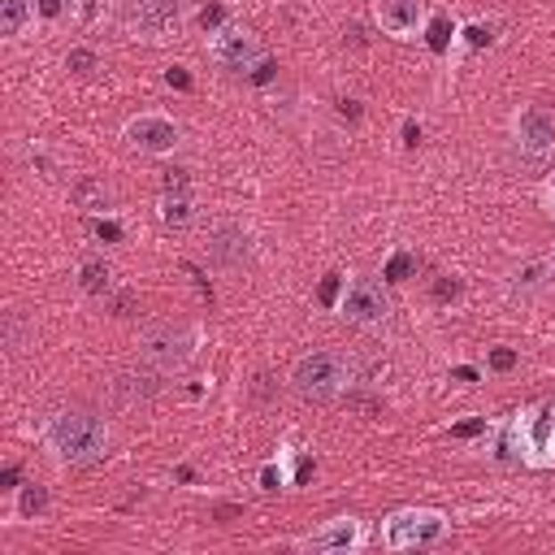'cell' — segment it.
<instances>
[{
  "label": "cell",
  "instance_id": "obj_7",
  "mask_svg": "<svg viewBox=\"0 0 555 555\" xmlns=\"http://www.w3.org/2000/svg\"><path fill=\"white\" fill-rule=\"evenodd\" d=\"M208 57L226 69H252L261 61V44H257V35L248 31V27L226 22L222 31L208 35Z\"/></svg>",
  "mask_w": 555,
  "mask_h": 555
},
{
  "label": "cell",
  "instance_id": "obj_28",
  "mask_svg": "<svg viewBox=\"0 0 555 555\" xmlns=\"http://www.w3.org/2000/svg\"><path fill=\"white\" fill-rule=\"evenodd\" d=\"M273 74H278V61H269V57H261L257 66L248 69V78H252L257 87H265V83H273Z\"/></svg>",
  "mask_w": 555,
  "mask_h": 555
},
{
  "label": "cell",
  "instance_id": "obj_21",
  "mask_svg": "<svg viewBox=\"0 0 555 555\" xmlns=\"http://www.w3.org/2000/svg\"><path fill=\"white\" fill-rule=\"evenodd\" d=\"M425 39H429V53H434V57H443V53L452 48V39H456V27H452L447 18H434V22H429V35H425Z\"/></svg>",
  "mask_w": 555,
  "mask_h": 555
},
{
  "label": "cell",
  "instance_id": "obj_23",
  "mask_svg": "<svg viewBox=\"0 0 555 555\" xmlns=\"http://www.w3.org/2000/svg\"><path fill=\"white\" fill-rule=\"evenodd\" d=\"M412 269H417L412 252H395L391 261H387V282H408V278H412Z\"/></svg>",
  "mask_w": 555,
  "mask_h": 555
},
{
  "label": "cell",
  "instance_id": "obj_40",
  "mask_svg": "<svg viewBox=\"0 0 555 555\" xmlns=\"http://www.w3.org/2000/svg\"><path fill=\"white\" fill-rule=\"evenodd\" d=\"M456 378H460V382H477V369H473V364H460Z\"/></svg>",
  "mask_w": 555,
  "mask_h": 555
},
{
  "label": "cell",
  "instance_id": "obj_20",
  "mask_svg": "<svg viewBox=\"0 0 555 555\" xmlns=\"http://www.w3.org/2000/svg\"><path fill=\"white\" fill-rule=\"evenodd\" d=\"M66 69H69V74H78V78L96 74V69H100L96 48H69V53H66Z\"/></svg>",
  "mask_w": 555,
  "mask_h": 555
},
{
  "label": "cell",
  "instance_id": "obj_38",
  "mask_svg": "<svg viewBox=\"0 0 555 555\" xmlns=\"http://www.w3.org/2000/svg\"><path fill=\"white\" fill-rule=\"evenodd\" d=\"M0 486H4V490H13V486H18V464H9V469L0 473Z\"/></svg>",
  "mask_w": 555,
  "mask_h": 555
},
{
  "label": "cell",
  "instance_id": "obj_6",
  "mask_svg": "<svg viewBox=\"0 0 555 555\" xmlns=\"http://www.w3.org/2000/svg\"><path fill=\"white\" fill-rule=\"evenodd\" d=\"M192 356H196V330L192 326H152L143 334V360L161 373L183 369Z\"/></svg>",
  "mask_w": 555,
  "mask_h": 555
},
{
  "label": "cell",
  "instance_id": "obj_34",
  "mask_svg": "<svg viewBox=\"0 0 555 555\" xmlns=\"http://www.w3.org/2000/svg\"><path fill=\"white\" fill-rule=\"evenodd\" d=\"M460 291H464V287H460L456 278H443V282H434V295H438V299H456Z\"/></svg>",
  "mask_w": 555,
  "mask_h": 555
},
{
  "label": "cell",
  "instance_id": "obj_13",
  "mask_svg": "<svg viewBox=\"0 0 555 555\" xmlns=\"http://www.w3.org/2000/svg\"><path fill=\"white\" fill-rule=\"evenodd\" d=\"M208 257H213L217 265H226V269L230 265H239L243 257H248V234H243L239 226H226V222L213 226L208 230Z\"/></svg>",
  "mask_w": 555,
  "mask_h": 555
},
{
  "label": "cell",
  "instance_id": "obj_26",
  "mask_svg": "<svg viewBox=\"0 0 555 555\" xmlns=\"http://www.w3.org/2000/svg\"><path fill=\"white\" fill-rule=\"evenodd\" d=\"M161 187L165 192H187V187H192V174L178 169V165H169V169H161Z\"/></svg>",
  "mask_w": 555,
  "mask_h": 555
},
{
  "label": "cell",
  "instance_id": "obj_1",
  "mask_svg": "<svg viewBox=\"0 0 555 555\" xmlns=\"http://www.w3.org/2000/svg\"><path fill=\"white\" fill-rule=\"evenodd\" d=\"M44 443L48 452L61 460L66 469H92L109 456V425L100 421L96 412H83V408H66V412H53L44 425Z\"/></svg>",
  "mask_w": 555,
  "mask_h": 555
},
{
  "label": "cell",
  "instance_id": "obj_37",
  "mask_svg": "<svg viewBox=\"0 0 555 555\" xmlns=\"http://www.w3.org/2000/svg\"><path fill=\"white\" fill-rule=\"evenodd\" d=\"M61 9H66V0H39V13H44V18H57Z\"/></svg>",
  "mask_w": 555,
  "mask_h": 555
},
{
  "label": "cell",
  "instance_id": "obj_42",
  "mask_svg": "<svg viewBox=\"0 0 555 555\" xmlns=\"http://www.w3.org/2000/svg\"><path fill=\"white\" fill-rule=\"evenodd\" d=\"M547 265H551V269H555V252H551V261H547Z\"/></svg>",
  "mask_w": 555,
  "mask_h": 555
},
{
  "label": "cell",
  "instance_id": "obj_41",
  "mask_svg": "<svg viewBox=\"0 0 555 555\" xmlns=\"http://www.w3.org/2000/svg\"><path fill=\"white\" fill-rule=\"evenodd\" d=\"M543 196H547V204H551V213H555V174L547 178V192H543Z\"/></svg>",
  "mask_w": 555,
  "mask_h": 555
},
{
  "label": "cell",
  "instance_id": "obj_11",
  "mask_svg": "<svg viewBox=\"0 0 555 555\" xmlns=\"http://www.w3.org/2000/svg\"><path fill=\"white\" fill-rule=\"evenodd\" d=\"M517 143L525 157H551L555 152V118L547 109H521L517 113Z\"/></svg>",
  "mask_w": 555,
  "mask_h": 555
},
{
  "label": "cell",
  "instance_id": "obj_15",
  "mask_svg": "<svg viewBox=\"0 0 555 555\" xmlns=\"http://www.w3.org/2000/svg\"><path fill=\"white\" fill-rule=\"evenodd\" d=\"M69 204L78 208V213H92V217H104L109 208H113V192L100 183V178H78L74 187H69Z\"/></svg>",
  "mask_w": 555,
  "mask_h": 555
},
{
  "label": "cell",
  "instance_id": "obj_14",
  "mask_svg": "<svg viewBox=\"0 0 555 555\" xmlns=\"http://www.w3.org/2000/svg\"><path fill=\"white\" fill-rule=\"evenodd\" d=\"M157 391H161V382H157L152 373H118V378H113V399H118L122 408L148 404V399H157Z\"/></svg>",
  "mask_w": 555,
  "mask_h": 555
},
{
  "label": "cell",
  "instance_id": "obj_10",
  "mask_svg": "<svg viewBox=\"0 0 555 555\" xmlns=\"http://www.w3.org/2000/svg\"><path fill=\"white\" fill-rule=\"evenodd\" d=\"M178 0H127V22L143 39H161L169 27H178Z\"/></svg>",
  "mask_w": 555,
  "mask_h": 555
},
{
  "label": "cell",
  "instance_id": "obj_17",
  "mask_svg": "<svg viewBox=\"0 0 555 555\" xmlns=\"http://www.w3.org/2000/svg\"><path fill=\"white\" fill-rule=\"evenodd\" d=\"M78 287L87 295H104L113 287V265L104 261V257H87V261L78 265Z\"/></svg>",
  "mask_w": 555,
  "mask_h": 555
},
{
  "label": "cell",
  "instance_id": "obj_2",
  "mask_svg": "<svg viewBox=\"0 0 555 555\" xmlns=\"http://www.w3.org/2000/svg\"><path fill=\"white\" fill-rule=\"evenodd\" d=\"M352 382V364L339 352H308L295 360L291 369V391L308 404H326Z\"/></svg>",
  "mask_w": 555,
  "mask_h": 555
},
{
  "label": "cell",
  "instance_id": "obj_18",
  "mask_svg": "<svg viewBox=\"0 0 555 555\" xmlns=\"http://www.w3.org/2000/svg\"><path fill=\"white\" fill-rule=\"evenodd\" d=\"M27 22H31V0H0V35L4 39H18Z\"/></svg>",
  "mask_w": 555,
  "mask_h": 555
},
{
  "label": "cell",
  "instance_id": "obj_4",
  "mask_svg": "<svg viewBox=\"0 0 555 555\" xmlns=\"http://www.w3.org/2000/svg\"><path fill=\"white\" fill-rule=\"evenodd\" d=\"M508 434H512L517 460L538 464V469H555V404L521 412L517 421L508 425Z\"/></svg>",
  "mask_w": 555,
  "mask_h": 555
},
{
  "label": "cell",
  "instance_id": "obj_12",
  "mask_svg": "<svg viewBox=\"0 0 555 555\" xmlns=\"http://www.w3.org/2000/svg\"><path fill=\"white\" fill-rule=\"evenodd\" d=\"M373 18L395 39H412L425 22V0H373Z\"/></svg>",
  "mask_w": 555,
  "mask_h": 555
},
{
  "label": "cell",
  "instance_id": "obj_36",
  "mask_svg": "<svg viewBox=\"0 0 555 555\" xmlns=\"http://www.w3.org/2000/svg\"><path fill=\"white\" fill-rule=\"evenodd\" d=\"M404 143H408V148L421 143V127H417V122H404Z\"/></svg>",
  "mask_w": 555,
  "mask_h": 555
},
{
  "label": "cell",
  "instance_id": "obj_22",
  "mask_svg": "<svg viewBox=\"0 0 555 555\" xmlns=\"http://www.w3.org/2000/svg\"><path fill=\"white\" fill-rule=\"evenodd\" d=\"M547 269H551V265H543V261H534V265H525V269H517V273H512V291H538Z\"/></svg>",
  "mask_w": 555,
  "mask_h": 555
},
{
  "label": "cell",
  "instance_id": "obj_39",
  "mask_svg": "<svg viewBox=\"0 0 555 555\" xmlns=\"http://www.w3.org/2000/svg\"><path fill=\"white\" fill-rule=\"evenodd\" d=\"M347 44H352V48H364V31H360L356 22L347 27Z\"/></svg>",
  "mask_w": 555,
  "mask_h": 555
},
{
  "label": "cell",
  "instance_id": "obj_9",
  "mask_svg": "<svg viewBox=\"0 0 555 555\" xmlns=\"http://www.w3.org/2000/svg\"><path fill=\"white\" fill-rule=\"evenodd\" d=\"M364 543H369V529L356 517H334V521H326L322 529H313L304 538L308 551H360Z\"/></svg>",
  "mask_w": 555,
  "mask_h": 555
},
{
  "label": "cell",
  "instance_id": "obj_29",
  "mask_svg": "<svg viewBox=\"0 0 555 555\" xmlns=\"http://www.w3.org/2000/svg\"><path fill=\"white\" fill-rule=\"evenodd\" d=\"M490 369H494V373L517 369V352H512V347H494V352H490Z\"/></svg>",
  "mask_w": 555,
  "mask_h": 555
},
{
  "label": "cell",
  "instance_id": "obj_32",
  "mask_svg": "<svg viewBox=\"0 0 555 555\" xmlns=\"http://www.w3.org/2000/svg\"><path fill=\"white\" fill-rule=\"evenodd\" d=\"M282 482H287V477H282V469H278V464H265V469H261V486L265 490H282Z\"/></svg>",
  "mask_w": 555,
  "mask_h": 555
},
{
  "label": "cell",
  "instance_id": "obj_27",
  "mask_svg": "<svg viewBox=\"0 0 555 555\" xmlns=\"http://www.w3.org/2000/svg\"><path fill=\"white\" fill-rule=\"evenodd\" d=\"M200 27L208 35L222 31V27H226V9H222V4H204V9H200Z\"/></svg>",
  "mask_w": 555,
  "mask_h": 555
},
{
  "label": "cell",
  "instance_id": "obj_25",
  "mask_svg": "<svg viewBox=\"0 0 555 555\" xmlns=\"http://www.w3.org/2000/svg\"><path fill=\"white\" fill-rule=\"evenodd\" d=\"M464 44H469V48H490V44H494V27H486V22L464 27Z\"/></svg>",
  "mask_w": 555,
  "mask_h": 555
},
{
  "label": "cell",
  "instance_id": "obj_33",
  "mask_svg": "<svg viewBox=\"0 0 555 555\" xmlns=\"http://www.w3.org/2000/svg\"><path fill=\"white\" fill-rule=\"evenodd\" d=\"M96 234L104 239V243H118V239H122V226H118V222H104V217H100V222H96Z\"/></svg>",
  "mask_w": 555,
  "mask_h": 555
},
{
  "label": "cell",
  "instance_id": "obj_31",
  "mask_svg": "<svg viewBox=\"0 0 555 555\" xmlns=\"http://www.w3.org/2000/svg\"><path fill=\"white\" fill-rule=\"evenodd\" d=\"M165 83H169V87H178V92H187V87H192V74H187L183 66H169V69H165Z\"/></svg>",
  "mask_w": 555,
  "mask_h": 555
},
{
  "label": "cell",
  "instance_id": "obj_35",
  "mask_svg": "<svg viewBox=\"0 0 555 555\" xmlns=\"http://www.w3.org/2000/svg\"><path fill=\"white\" fill-rule=\"evenodd\" d=\"M339 113H343L347 122H360V100H339Z\"/></svg>",
  "mask_w": 555,
  "mask_h": 555
},
{
  "label": "cell",
  "instance_id": "obj_3",
  "mask_svg": "<svg viewBox=\"0 0 555 555\" xmlns=\"http://www.w3.org/2000/svg\"><path fill=\"white\" fill-rule=\"evenodd\" d=\"M452 521L438 512V508H399L395 517H387V547L391 551H417V547H434L447 538Z\"/></svg>",
  "mask_w": 555,
  "mask_h": 555
},
{
  "label": "cell",
  "instance_id": "obj_8",
  "mask_svg": "<svg viewBox=\"0 0 555 555\" xmlns=\"http://www.w3.org/2000/svg\"><path fill=\"white\" fill-rule=\"evenodd\" d=\"M127 143L135 152H148V157H169L178 148V127L165 118V113H139L127 122Z\"/></svg>",
  "mask_w": 555,
  "mask_h": 555
},
{
  "label": "cell",
  "instance_id": "obj_24",
  "mask_svg": "<svg viewBox=\"0 0 555 555\" xmlns=\"http://www.w3.org/2000/svg\"><path fill=\"white\" fill-rule=\"evenodd\" d=\"M317 299H322L326 308H339V299H343V273H326V278H322V291H317Z\"/></svg>",
  "mask_w": 555,
  "mask_h": 555
},
{
  "label": "cell",
  "instance_id": "obj_30",
  "mask_svg": "<svg viewBox=\"0 0 555 555\" xmlns=\"http://www.w3.org/2000/svg\"><path fill=\"white\" fill-rule=\"evenodd\" d=\"M456 438H477V434H486V417H473V421H460L456 429H452Z\"/></svg>",
  "mask_w": 555,
  "mask_h": 555
},
{
  "label": "cell",
  "instance_id": "obj_19",
  "mask_svg": "<svg viewBox=\"0 0 555 555\" xmlns=\"http://www.w3.org/2000/svg\"><path fill=\"white\" fill-rule=\"evenodd\" d=\"M48 508V486H22V494H18V517H39Z\"/></svg>",
  "mask_w": 555,
  "mask_h": 555
},
{
  "label": "cell",
  "instance_id": "obj_5",
  "mask_svg": "<svg viewBox=\"0 0 555 555\" xmlns=\"http://www.w3.org/2000/svg\"><path fill=\"white\" fill-rule=\"evenodd\" d=\"M339 317L364 330L382 326L391 317V295L382 291V282H373V278H352L343 299H339Z\"/></svg>",
  "mask_w": 555,
  "mask_h": 555
},
{
  "label": "cell",
  "instance_id": "obj_16",
  "mask_svg": "<svg viewBox=\"0 0 555 555\" xmlns=\"http://www.w3.org/2000/svg\"><path fill=\"white\" fill-rule=\"evenodd\" d=\"M192 217H196L192 192H165V196H161V222H165V226L183 230V226H192Z\"/></svg>",
  "mask_w": 555,
  "mask_h": 555
}]
</instances>
